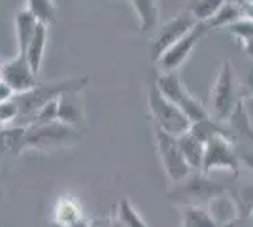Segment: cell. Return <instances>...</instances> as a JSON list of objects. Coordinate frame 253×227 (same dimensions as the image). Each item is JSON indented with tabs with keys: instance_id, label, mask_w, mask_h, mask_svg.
I'll list each match as a JSON object with an SVG mask.
<instances>
[{
	"instance_id": "cell-1",
	"label": "cell",
	"mask_w": 253,
	"mask_h": 227,
	"mask_svg": "<svg viewBox=\"0 0 253 227\" xmlns=\"http://www.w3.org/2000/svg\"><path fill=\"white\" fill-rule=\"evenodd\" d=\"M146 100H148L149 116L153 119L155 127L163 129L169 135H174V136H181V135L189 133V118L176 104H172L169 98L163 95V91L157 86V76L155 74H149L148 78Z\"/></svg>"
},
{
	"instance_id": "cell-2",
	"label": "cell",
	"mask_w": 253,
	"mask_h": 227,
	"mask_svg": "<svg viewBox=\"0 0 253 227\" xmlns=\"http://www.w3.org/2000/svg\"><path fill=\"white\" fill-rule=\"evenodd\" d=\"M84 138V131L72 127L63 121H51L42 125H27L25 150L55 151L63 148H72Z\"/></svg>"
},
{
	"instance_id": "cell-3",
	"label": "cell",
	"mask_w": 253,
	"mask_h": 227,
	"mask_svg": "<svg viewBox=\"0 0 253 227\" xmlns=\"http://www.w3.org/2000/svg\"><path fill=\"white\" fill-rule=\"evenodd\" d=\"M244 100V95L238 91L236 74L229 59H225L217 68L210 93V116L221 123H227L232 118L236 106Z\"/></svg>"
},
{
	"instance_id": "cell-4",
	"label": "cell",
	"mask_w": 253,
	"mask_h": 227,
	"mask_svg": "<svg viewBox=\"0 0 253 227\" xmlns=\"http://www.w3.org/2000/svg\"><path fill=\"white\" fill-rule=\"evenodd\" d=\"M89 82H91L89 76H72V78H63L57 82H43L27 93L15 95V100H17L19 110H21V118H32L43 104L63 97L64 93L82 91L89 86Z\"/></svg>"
},
{
	"instance_id": "cell-5",
	"label": "cell",
	"mask_w": 253,
	"mask_h": 227,
	"mask_svg": "<svg viewBox=\"0 0 253 227\" xmlns=\"http://www.w3.org/2000/svg\"><path fill=\"white\" fill-rule=\"evenodd\" d=\"M225 193V187L217 182H211L206 174L193 173L185 180L172 185L167 199L174 205L183 206H208L211 199Z\"/></svg>"
},
{
	"instance_id": "cell-6",
	"label": "cell",
	"mask_w": 253,
	"mask_h": 227,
	"mask_svg": "<svg viewBox=\"0 0 253 227\" xmlns=\"http://www.w3.org/2000/svg\"><path fill=\"white\" fill-rule=\"evenodd\" d=\"M157 86L163 91V95L189 118L191 125L197 123V121H202V119L211 118L210 112L204 108V104H201L187 91V87L183 86L178 72H161V74H157Z\"/></svg>"
},
{
	"instance_id": "cell-7",
	"label": "cell",
	"mask_w": 253,
	"mask_h": 227,
	"mask_svg": "<svg viewBox=\"0 0 253 227\" xmlns=\"http://www.w3.org/2000/svg\"><path fill=\"white\" fill-rule=\"evenodd\" d=\"M153 136H155V148H157L159 161L163 165V169H165L170 182L178 184L181 180H185L187 176H191L193 169L187 165L183 153H181L178 136L169 135V133H165L159 127L153 129Z\"/></svg>"
},
{
	"instance_id": "cell-8",
	"label": "cell",
	"mask_w": 253,
	"mask_h": 227,
	"mask_svg": "<svg viewBox=\"0 0 253 227\" xmlns=\"http://www.w3.org/2000/svg\"><path fill=\"white\" fill-rule=\"evenodd\" d=\"M240 169V157L236 148L232 146L229 135H217L206 142L204 161L201 173L210 176L213 173H231L236 174Z\"/></svg>"
},
{
	"instance_id": "cell-9",
	"label": "cell",
	"mask_w": 253,
	"mask_h": 227,
	"mask_svg": "<svg viewBox=\"0 0 253 227\" xmlns=\"http://www.w3.org/2000/svg\"><path fill=\"white\" fill-rule=\"evenodd\" d=\"M195 27H197V21H195V17H193L187 10L179 11L178 15H174V17L169 19L167 23H163V25L159 27L157 36H155L153 42H151L153 61L157 63L159 59H161V55L165 53L169 47H172L178 40H181L185 34H189Z\"/></svg>"
},
{
	"instance_id": "cell-10",
	"label": "cell",
	"mask_w": 253,
	"mask_h": 227,
	"mask_svg": "<svg viewBox=\"0 0 253 227\" xmlns=\"http://www.w3.org/2000/svg\"><path fill=\"white\" fill-rule=\"evenodd\" d=\"M208 33H210V29L206 27V23H197V27L189 34H185L181 40H178L172 47H169L165 53L161 55L157 66L163 72H176L179 66L189 59V55L197 47V44L201 42Z\"/></svg>"
},
{
	"instance_id": "cell-11",
	"label": "cell",
	"mask_w": 253,
	"mask_h": 227,
	"mask_svg": "<svg viewBox=\"0 0 253 227\" xmlns=\"http://www.w3.org/2000/svg\"><path fill=\"white\" fill-rule=\"evenodd\" d=\"M2 80L15 91V95L27 93V91H31V89H34L40 84L38 82V74L32 70V66L27 61V57L21 53H17L8 63H4Z\"/></svg>"
},
{
	"instance_id": "cell-12",
	"label": "cell",
	"mask_w": 253,
	"mask_h": 227,
	"mask_svg": "<svg viewBox=\"0 0 253 227\" xmlns=\"http://www.w3.org/2000/svg\"><path fill=\"white\" fill-rule=\"evenodd\" d=\"M38 19L32 15L27 8L15 13V36H17V53H21L27 57V49L32 42V36L38 29Z\"/></svg>"
},
{
	"instance_id": "cell-13",
	"label": "cell",
	"mask_w": 253,
	"mask_h": 227,
	"mask_svg": "<svg viewBox=\"0 0 253 227\" xmlns=\"http://www.w3.org/2000/svg\"><path fill=\"white\" fill-rule=\"evenodd\" d=\"M59 121L68 123L72 127H82L84 123V104L80 98V91L64 93L59 98Z\"/></svg>"
},
{
	"instance_id": "cell-14",
	"label": "cell",
	"mask_w": 253,
	"mask_h": 227,
	"mask_svg": "<svg viewBox=\"0 0 253 227\" xmlns=\"http://www.w3.org/2000/svg\"><path fill=\"white\" fill-rule=\"evenodd\" d=\"M84 208H82V203L76 199L74 195H61L55 203V208H53V220L59 222V224H64V226H72L76 222L84 220Z\"/></svg>"
},
{
	"instance_id": "cell-15",
	"label": "cell",
	"mask_w": 253,
	"mask_h": 227,
	"mask_svg": "<svg viewBox=\"0 0 253 227\" xmlns=\"http://www.w3.org/2000/svg\"><path fill=\"white\" fill-rule=\"evenodd\" d=\"M27 125H8L0 129V157L2 155H19L25 151Z\"/></svg>"
},
{
	"instance_id": "cell-16",
	"label": "cell",
	"mask_w": 253,
	"mask_h": 227,
	"mask_svg": "<svg viewBox=\"0 0 253 227\" xmlns=\"http://www.w3.org/2000/svg\"><path fill=\"white\" fill-rule=\"evenodd\" d=\"M178 142H179V148H181V153H183L187 165L193 169V173H201L206 144L202 140H199L191 131L185 133V135H181V136H178Z\"/></svg>"
},
{
	"instance_id": "cell-17",
	"label": "cell",
	"mask_w": 253,
	"mask_h": 227,
	"mask_svg": "<svg viewBox=\"0 0 253 227\" xmlns=\"http://www.w3.org/2000/svg\"><path fill=\"white\" fill-rule=\"evenodd\" d=\"M206 208H208L210 216L217 222V226L219 227L225 226V224H229V222H232L234 218L240 214L236 201H234L232 197H229L227 193H223V195H219V197H215V199H211Z\"/></svg>"
},
{
	"instance_id": "cell-18",
	"label": "cell",
	"mask_w": 253,
	"mask_h": 227,
	"mask_svg": "<svg viewBox=\"0 0 253 227\" xmlns=\"http://www.w3.org/2000/svg\"><path fill=\"white\" fill-rule=\"evenodd\" d=\"M138 21H140V31L149 33L153 29H159V0H130Z\"/></svg>"
},
{
	"instance_id": "cell-19",
	"label": "cell",
	"mask_w": 253,
	"mask_h": 227,
	"mask_svg": "<svg viewBox=\"0 0 253 227\" xmlns=\"http://www.w3.org/2000/svg\"><path fill=\"white\" fill-rule=\"evenodd\" d=\"M45 47H47V25L40 23L36 33L32 36V42L27 49V61L32 66V70L36 74H40V68L43 63V55H45Z\"/></svg>"
},
{
	"instance_id": "cell-20",
	"label": "cell",
	"mask_w": 253,
	"mask_h": 227,
	"mask_svg": "<svg viewBox=\"0 0 253 227\" xmlns=\"http://www.w3.org/2000/svg\"><path fill=\"white\" fill-rule=\"evenodd\" d=\"M114 224L116 227H151L144 220V216L132 206L128 199H119L116 206V216H114Z\"/></svg>"
},
{
	"instance_id": "cell-21",
	"label": "cell",
	"mask_w": 253,
	"mask_h": 227,
	"mask_svg": "<svg viewBox=\"0 0 253 227\" xmlns=\"http://www.w3.org/2000/svg\"><path fill=\"white\" fill-rule=\"evenodd\" d=\"M227 4V0H189L187 8L197 23H208Z\"/></svg>"
},
{
	"instance_id": "cell-22",
	"label": "cell",
	"mask_w": 253,
	"mask_h": 227,
	"mask_svg": "<svg viewBox=\"0 0 253 227\" xmlns=\"http://www.w3.org/2000/svg\"><path fill=\"white\" fill-rule=\"evenodd\" d=\"M181 227H219L206 206H183Z\"/></svg>"
},
{
	"instance_id": "cell-23",
	"label": "cell",
	"mask_w": 253,
	"mask_h": 227,
	"mask_svg": "<svg viewBox=\"0 0 253 227\" xmlns=\"http://www.w3.org/2000/svg\"><path fill=\"white\" fill-rule=\"evenodd\" d=\"M242 17H244V11L236 4H232V2L227 0V4L215 13L213 19H210V21L206 23V27L210 31H213V29H229L231 25H234V23L238 21V19H242Z\"/></svg>"
},
{
	"instance_id": "cell-24",
	"label": "cell",
	"mask_w": 253,
	"mask_h": 227,
	"mask_svg": "<svg viewBox=\"0 0 253 227\" xmlns=\"http://www.w3.org/2000/svg\"><path fill=\"white\" fill-rule=\"evenodd\" d=\"M25 8L43 25H51L57 19V6L53 0H27Z\"/></svg>"
},
{
	"instance_id": "cell-25",
	"label": "cell",
	"mask_w": 253,
	"mask_h": 227,
	"mask_svg": "<svg viewBox=\"0 0 253 227\" xmlns=\"http://www.w3.org/2000/svg\"><path fill=\"white\" fill-rule=\"evenodd\" d=\"M227 31H229V34H231L236 42L242 45L248 38L253 36V17H246V15H244L242 19H238L234 25H231Z\"/></svg>"
},
{
	"instance_id": "cell-26",
	"label": "cell",
	"mask_w": 253,
	"mask_h": 227,
	"mask_svg": "<svg viewBox=\"0 0 253 227\" xmlns=\"http://www.w3.org/2000/svg\"><path fill=\"white\" fill-rule=\"evenodd\" d=\"M17 118H21V110H19V104H17L15 97L0 102V125L2 127L11 125Z\"/></svg>"
},
{
	"instance_id": "cell-27",
	"label": "cell",
	"mask_w": 253,
	"mask_h": 227,
	"mask_svg": "<svg viewBox=\"0 0 253 227\" xmlns=\"http://www.w3.org/2000/svg\"><path fill=\"white\" fill-rule=\"evenodd\" d=\"M221 227H253L252 214H238L232 222H229V224H225Z\"/></svg>"
},
{
	"instance_id": "cell-28",
	"label": "cell",
	"mask_w": 253,
	"mask_h": 227,
	"mask_svg": "<svg viewBox=\"0 0 253 227\" xmlns=\"http://www.w3.org/2000/svg\"><path fill=\"white\" fill-rule=\"evenodd\" d=\"M244 11L246 17H253V0H229Z\"/></svg>"
},
{
	"instance_id": "cell-29",
	"label": "cell",
	"mask_w": 253,
	"mask_h": 227,
	"mask_svg": "<svg viewBox=\"0 0 253 227\" xmlns=\"http://www.w3.org/2000/svg\"><path fill=\"white\" fill-rule=\"evenodd\" d=\"M13 97H15V91H13L4 80H0V102L10 100V98H13Z\"/></svg>"
},
{
	"instance_id": "cell-30",
	"label": "cell",
	"mask_w": 253,
	"mask_h": 227,
	"mask_svg": "<svg viewBox=\"0 0 253 227\" xmlns=\"http://www.w3.org/2000/svg\"><path fill=\"white\" fill-rule=\"evenodd\" d=\"M242 95H253V63H252V68H250V72L246 76V82H244V91Z\"/></svg>"
},
{
	"instance_id": "cell-31",
	"label": "cell",
	"mask_w": 253,
	"mask_h": 227,
	"mask_svg": "<svg viewBox=\"0 0 253 227\" xmlns=\"http://www.w3.org/2000/svg\"><path fill=\"white\" fill-rule=\"evenodd\" d=\"M91 227H116V224H114V218H100L91 222Z\"/></svg>"
},
{
	"instance_id": "cell-32",
	"label": "cell",
	"mask_w": 253,
	"mask_h": 227,
	"mask_svg": "<svg viewBox=\"0 0 253 227\" xmlns=\"http://www.w3.org/2000/svg\"><path fill=\"white\" fill-rule=\"evenodd\" d=\"M240 47H242L244 53L248 55V57L252 59V63H253V36H252V38H248V40H246V42H244Z\"/></svg>"
},
{
	"instance_id": "cell-33",
	"label": "cell",
	"mask_w": 253,
	"mask_h": 227,
	"mask_svg": "<svg viewBox=\"0 0 253 227\" xmlns=\"http://www.w3.org/2000/svg\"><path fill=\"white\" fill-rule=\"evenodd\" d=\"M70 227H91V222H87V218H84V220H80V222L72 224Z\"/></svg>"
},
{
	"instance_id": "cell-34",
	"label": "cell",
	"mask_w": 253,
	"mask_h": 227,
	"mask_svg": "<svg viewBox=\"0 0 253 227\" xmlns=\"http://www.w3.org/2000/svg\"><path fill=\"white\" fill-rule=\"evenodd\" d=\"M45 227H68V226H64V224H59V222L51 220V222H47V224H45Z\"/></svg>"
},
{
	"instance_id": "cell-35",
	"label": "cell",
	"mask_w": 253,
	"mask_h": 227,
	"mask_svg": "<svg viewBox=\"0 0 253 227\" xmlns=\"http://www.w3.org/2000/svg\"><path fill=\"white\" fill-rule=\"evenodd\" d=\"M2 68H4V63H0V80H2Z\"/></svg>"
},
{
	"instance_id": "cell-36",
	"label": "cell",
	"mask_w": 253,
	"mask_h": 227,
	"mask_svg": "<svg viewBox=\"0 0 253 227\" xmlns=\"http://www.w3.org/2000/svg\"><path fill=\"white\" fill-rule=\"evenodd\" d=\"M0 129H2V125H0Z\"/></svg>"
}]
</instances>
